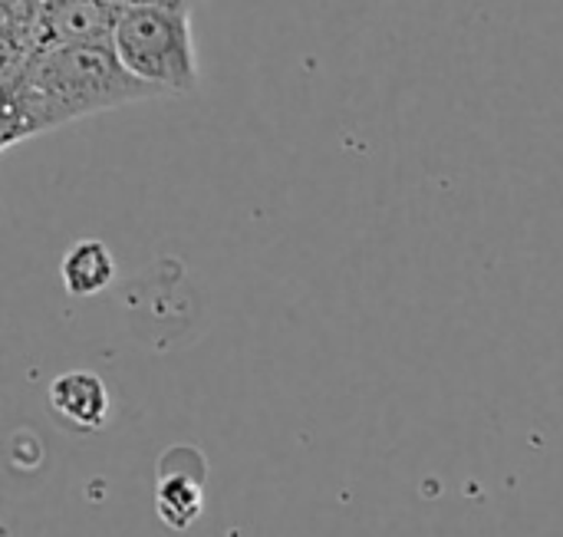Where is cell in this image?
<instances>
[{
  "label": "cell",
  "instance_id": "obj_1",
  "mask_svg": "<svg viewBox=\"0 0 563 537\" xmlns=\"http://www.w3.org/2000/svg\"><path fill=\"white\" fill-rule=\"evenodd\" d=\"M0 89L3 152L76 119L162 96L119 63L112 43H69L36 50L16 69L0 76Z\"/></svg>",
  "mask_w": 563,
  "mask_h": 537
},
{
  "label": "cell",
  "instance_id": "obj_2",
  "mask_svg": "<svg viewBox=\"0 0 563 537\" xmlns=\"http://www.w3.org/2000/svg\"><path fill=\"white\" fill-rule=\"evenodd\" d=\"M119 63L162 96H181L198 86V46L191 13L168 7H125L112 26Z\"/></svg>",
  "mask_w": 563,
  "mask_h": 537
},
{
  "label": "cell",
  "instance_id": "obj_3",
  "mask_svg": "<svg viewBox=\"0 0 563 537\" xmlns=\"http://www.w3.org/2000/svg\"><path fill=\"white\" fill-rule=\"evenodd\" d=\"M175 449L158 462V489H155V508L158 518L172 531H185L198 522L205 508V459L195 452L191 462H175Z\"/></svg>",
  "mask_w": 563,
  "mask_h": 537
},
{
  "label": "cell",
  "instance_id": "obj_4",
  "mask_svg": "<svg viewBox=\"0 0 563 537\" xmlns=\"http://www.w3.org/2000/svg\"><path fill=\"white\" fill-rule=\"evenodd\" d=\"M49 406L79 432H96L109 423V390L89 370H69L56 376L49 383Z\"/></svg>",
  "mask_w": 563,
  "mask_h": 537
},
{
  "label": "cell",
  "instance_id": "obj_5",
  "mask_svg": "<svg viewBox=\"0 0 563 537\" xmlns=\"http://www.w3.org/2000/svg\"><path fill=\"white\" fill-rule=\"evenodd\" d=\"M59 277H63L66 294H73V297H96V294H102L115 281V257L96 238L76 241L63 254V261H59Z\"/></svg>",
  "mask_w": 563,
  "mask_h": 537
},
{
  "label": "cell",
  "instance_id": "obj_6",
  "mask_svg": "<svg viewBox=\"0 0 563 537\" xmlns=\"http://www.w3.org/2000/svg\"><path fill=\"white\" fill-rule=\"evenodd\" d=\"M115 10H125V7H168V10H185L191 13L195 0H109Z\"/></svg>",
  "mask_w": 563,
  "mask_h": 537
}]
</instances>
